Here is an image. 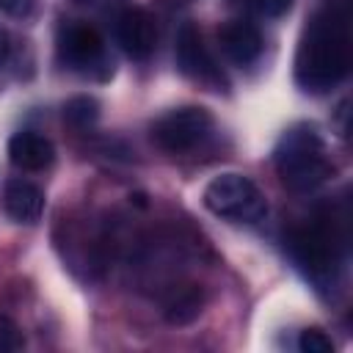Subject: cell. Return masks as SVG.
<instances>
[{
	"label": "cell",
	"instance_id": "cell-1",
	"mask_svg": "<svg viewBox=\"0 0 353 353\" xmlns=\"http://www.w3.org/2000/svg\"><path fill=\"white\" fill-rule=\"evenodd\" d=\"M350 3L328 0L303 28L295 52V83L309 94L336 88L350 69Z\"/></svg>",
	"mask_w": 353,
	"mask_h": 353
},
{
	"label": "cell",
	"instance_id": "cell-2",
	"mask_svg": "<svg viewBox=\"0 0 353 353\" xmlns=\"http://www.w3.org/2000/svg\"><path fill=\"white\" fill-rule=\"evenodd\" d=\"M273 165L281 185L295 193H309L334 176L328 146L312 124H295L279 138Z\"/></svg>",
	"mask_w": 353,
	"mask_h": 353
},
{
	"label": "cell",
	"instance_id": "cell-3",
	"mask_svg": "<svg viewBox=\"0 0 353 353\" xmlns=\"http://www.w3.org/2000/svg\"><path fill=\"white\" fill-rule=\"evenodd\" d=\"M342 234L336 232L331 218H314L306 226L295 229L287 240V248L295 265L314 281L328 284L342 262Z\"/></svg>",
	"mask_w": 353,
	"mask_h": 353
},
{
	"label": "cell",
	"instance_id": "cell-4",
	"mask_svg": "<svg viewBox=\"0 0 353 353\" xmlns=\"http://www.w3.org/2000/svg\"><path fill=\"white\" fill-rule=\"evenodd\" d=\"M204 207L234 223H256L268 215L262 190L243 174H221L204 188Z\"/></svg>",
	"mask_w": 353,
	"mask_h": 353
},
{
	"label": "cell",
	"instance_id": "cell-5",
	"mask_svg": "<svg viewBox=\"0 0 353 353\" xmlns=\"http://www.w3.org/2000/svg\"><path fill=\"white\" fill-rule=\"evenodd\" d=\"M215 127V119L201 105H182L163 113L152 124V141L168 154H185L201 146Z\"/></svg>",
	"mask_w": 353,
	"mask_h": 353
},
{
	"label": "cell",
	"instance_id": "cell-6",
	"mask_svg": "<svg viewBox=\"0 0 353 353\" xmlns=\"http://www.w3.org/2000/svg\"><path fill=\"white\" fill-rule=\"evenodd\" d=\"M58 58L69 69L83 72V74H94L99 80H105L113 72V63L105 55V41H102V36L91 25L74 22V25L61 28V36H58Z\"/></svg>",
	"mask_w": 353,
	"mask_h": 353
},
{
	"label": "cell",
	"instance_id": "cell-7",
	"mask_svg": "<svg viewBox=\"0 0 353 353\" xmlns=\"http://www.w3.org/2000/svg\"><path fill=\"white\" fill-rule=\"evenodd\" d=\"M176 66L185 77H190L201 85H210V88L223 85V74H221L215 58L210 55L204 39H201V30L193 22H185L176 33Z\"/></svg>",
	"mask_w": 353,
	"mask_h": 353
},
{
	"label": "cell",
	"instance_id": "cell-8",
	"mask_svg": "<svg viewBox=\"0 0 353 353\" xmlns=\"http://www.w3.org/2000/svg\"><path fill=\"white\" fill-rule=\"evenodd\" d=\"M116 41L132 61H146L157 44V28L152 14L143 8H127L116 19Z\"/></svg>",
	"mask_w": 353,
	"mask_h": 353
},
{
	"label": "cell",
	"instance_id": "cell-9",
	"mask_svg": "<svg viewBox=\"0 0 353 353\" xmlns=\"http://www.w3.org/2000/svg\"><path fill=\"white\" fill-rule=\"evenodd\" d=\"M218 44L223 50V55L237 63V66H251L259 55H262V33L251 19H229L221 30H218Z\"/></svg>",
	"mask_w": 353,
	"mask_h": 353
},
{
	"label": "cell",
	"instance_id": "cell-10",
	"mask_svg": "<svg viewBox=\"0 0 353 353\" xmlns=\"http://www.w3.org/2000/svg\"><path fill=\"white\" fill-rule=\"evenodd\" d=\"M8 160L22 171H44L55 160V146L41 132L22 130L14 132L8 141Z\"/></svg>",
	"mask_w": 353,
	"mask_h": 353
},
{
	"label": "cell",
	"instance_id": "cell-11",
	"mask_svg": "<svg viewBox=\"0 0 353 353\" xmlns=\"http://www.w3.org/2000/svg\"><path fill=\"white\" fill-rule=\"evenodd\" d=\"M3 207L17 223H36L44 212V190L28 179H8L3 190Z\"/></svg>",
	"mask_w": 353,
	"mask_h": 353
},
{
	"label": "cell",
	"instance_id": "cell-12",
	"mask_svg": "<svg viewBox=\"0 0 353 353\" xmlns=\"http://www.w3.org/2000/svg\"><path fill=\"white\" fill-rule=\"evenodd\" d=\"M201 306H204V295L199 287L188 284V287H179L174 290V295L165 301V320L171 325H188L193 323L199 314H201Z\"/></svg>",
	"mask_w": 353,
	"mask_h": 353
},
{
	"label": "cell",
	"instance_id": "cell-13",
	"mask_svg": "<svg viewBox=\"0 0 353 353\" xmlns=\"http://www.w3.org/2000/svg\"><path fill=\"white\" fill-rule=\"evenodd\" d=\"M99 119V102L88 94H80V97H72L66 105H63V121L72 127V130H88L94 127Z\"/></svg>",
	"mask_w": 353,
	"mask_h": 353
},
{
	"label": "cell",
	"instance_id": "cell-14",
	"mask_svg": "<svg viewBox=\"0 0 353 353\" xmlns=\"http://www.w3.org/2000/svg\"><path fill=\"white\" fill-rule=\"evenodd\" d=\"M237 6L259 19H276L292 8V0H237Z\"/></svg>",
	"mask_w": 353,
	"mask_h": 353
},
{
	"label": "cell",
	"instance_id": "cell-15",
	"mask_svg": "<svg viewBox=\"0 0 353 353\" xmlns=\"http://www.w3.org/2000/svg\"><path fill=\"white\" fill-rule=\"evenodd\" d=\"M298 350L301 353H331L334 342L320 328H303L301 336H298Z\"/></svg>",
	"mask_w": 353,
	"mask_h": 353
},
{
	"label": "cell",
	"instance_id": "cell-16",
	"mask_svg": "<svg viewBox=\"0 0 353 353\" xmlns=\"http://www.w3.org/2000/svg\"><path fill=\"white\" fill-rule=\"evenodd\" d=\"M22 347H25V336H22L19 325L11 317L0 314V353H14Z\"/></svg>",
	"mask_w": 353,
	"mask_h": 353
},
{
	"label": "cell",
	"instance_id": "cell-17",
	"mask_svg": "<svg viewBox=\"0 0 353 353\" xmlns=\"http://www.w3.org/2000/svg\"><path fill=\"white\" fill-rule=\"evenodd\" d=\"M33 8H36V0H0V11L8 17H17V19L28 17Z\"/></svg>",
	"mask_w": 353,
	"mask_h": 353
},
{
	"label": "cell",
	"instance_id": "cell-18",
	"mask_svg": "<svg viewBox=\"0 0 353 353\" xmlns=\"http://www.w3.org/2000/svg\"><path fill=\"white\" fill-rule=\"evenodd\" d=\"M6 58H8V33L0 28V66L6 63Z\"/></svg>",
	"mask_w": 353,
	"mask_h": 353
},
{
	"label": "cell",
	"instance_id": "cell-19",
	"mask_svg": "<svg viewBox=\"0 0 353 353\" xmlns=\"http://www.w3.org/2000/svg\"><path fill=\"white\" fill-rule=\"evenodd\" d=\"M74 3H94V0H74Z\"/></svg>",
	"mask_w": 353,
	"mask_h": 353
}]
</instances>
